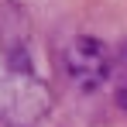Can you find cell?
<instances>
[{"label": "cell", "mask_w": 127, "mask_h": 127, "mask_svg": "<svg viewBox=\"0 0 127 127\" xmlns=\"http://www.w3.org/2000/svg\"><path fill=\"white\" fill-rule=\"evenodd\" d=\"M62 65L79 89H96L110 76V48L93 34H72L62 48Z\"/></svg>", "instance_id": "1"}, {"label": "cell", "mask_w": 127, "mask_h": 127, "mask_svg": "<svg viewBox=\"0 0 127 127\" xmlns=\"http://www.w3.org/2000/svg\"><path fill=\"white\" fill-rule=\"evenodd\" d=\"M52 106V93L34 76H14L0 79V120H38Z\"/></svg>", "instance_id": "2"}, {"label": "cell", "mask_w": 127, "mask_h": 127, "mask_svg": "<svg viewBox=\"0 0 127 127\" xmlns=\"http://www.w3.org/2000/svg\"><path fill=\"white\" fill-rule=\"evenodd\" d=\"M0 52L14 76H31V24L14 0H0Z\"/></svg>", "instance_id": "3"}, {"label": "cell", "mask_w": 127, "mask_h": 127, "mask_svg": "<svg viewBox=\"0 0 127 127\" xmlns=\"http://www.w3.org/2000/svg\"><path fill=\"white\" fill-rule=\"evenodd\" d=\"M110 79H113V103L127 110V41L117 48L113 65H110Z\"/></svg>", "instance_id": "4"}]
</instances>
